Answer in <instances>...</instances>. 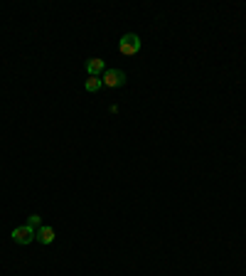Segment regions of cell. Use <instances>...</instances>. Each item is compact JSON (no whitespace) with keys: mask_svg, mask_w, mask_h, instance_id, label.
Segmentation results:
<instances>
[{"mask_svg":"<svg viewBox=\"0 0 246 276\" xmlns=\"http://www.w3.org/2000/svg\"><path fill=\"white\" fill-rule=\"evenodd\" d=\"M101 81H103V86H109V89L123 86V84H126V72H123V69H106L103 77H101Z\"/></svg>","mask_w":246,"mask_h":276,"instance_id":"cell-2","label":"cell"},{"mask_svg":"<svg viewBox=\"0 0 246 276\" xmlns=\"http://www.w3.org/2000/svg\"><path fill=\"white\" fill-rule=\"evenodd\" d=\"M103 86V81H101V77H89V79L84 81V89L89 91V94H96L98 89Z\"/></svg>","mask_w":246,"mask_h":276,"instance_id":"cell-6","label":"cell"},{"mask_svg":"<svg viewBox=\"0 0 246 276\" xmlns=\"http://www.w3.org/2000/svg\"><path fill=\"white\" fill-rule=\"evenodd\" d=\"M27 225L32 229H40L42 227V217H40V214H30V217H27Z\"/></svg>","mask_w":246,"mask_h":276,"instance_id":"cell-7","label":"cell"},{"mask_svg":"<svg viewBox=\"0 0 246 276\" xmlns=\"http://www.w3.org/2000/svg\"><path fill=\"white\" fill-rule=\"evenodd\" d=\"M57 239V234H54V229L49 227V225H42V227L37 229V237H34V242L45 244V247H49V244Z\"/></svg>","mask_w":246,"mask_h":276,"instance_id":"cell-4","label":"cell"},{"mask_svg":"<svg viewBox=\"0 0 246 276\" xmlns=\"http://www.w3.org/2000/svg\"><path fill=\"white\" fill-rule=\"evenodd\" d=\"M103 72H106V62L103 59H98V57H91L89 62H86V74L89 77H103Z\"/></svg>","mask_w":246,"mask_h":276,"instance_id":"cell-5","label":"cell"},{"mask_svg":"<svg viewBox=\"0 0 246 276\" xmlns=\"http://www.w3.org/2000/svg\"><path fill=\"white\" fill-rule=\"evenodd\" d=\"M10 237H13L15 244H30V242H34V237H37V229H32L30 225H22V227L13 229Z\"/></svg>","mask_w":246,"mask_h":276,"instance_id":"cell-3","label":"cell"},{"mask_svg":"<svg viewBox=\"0 0 246 276\" xmlns=\"http://www.w3.org/2000/svg\"><path fill=\"white\" fill-rule=\"evenodd\" d=\"M140 45H143V40H140L135 33H128V35L121 37V42H118V52L131 57V54H138V52H140Z\"/></svg>","mask_w":246,"mask_h":276,"instance_id":"cell-1","label":"cell"}]
</instances>
